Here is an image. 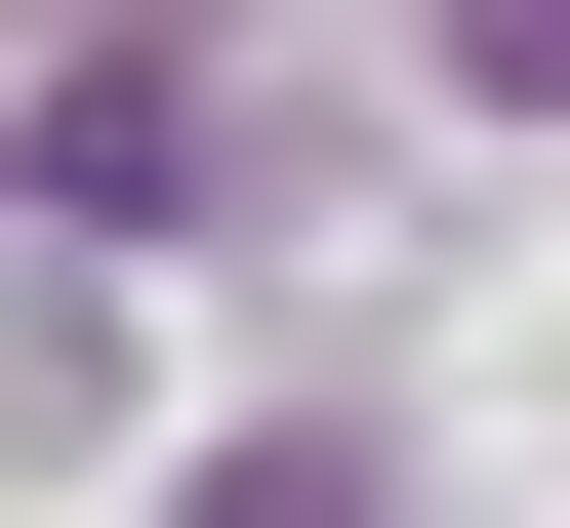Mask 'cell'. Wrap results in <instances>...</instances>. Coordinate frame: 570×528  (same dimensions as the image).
I'll return each instance as SVG.
<instances>
[{
	"label": "cell",
	"mask_w": 570,
	"mask_h": 528,
	"mask_svg": "<svg viewBox=\"0 0 570 528\" xmlns=\"http://www.w3.org/2000/svg\"><path fill=\"white\" fill-rule=\"evenodd\" d=\"M449 82H489V122H570V0H449Z\"/></svg>",
	"instance_id": "6da1fadb"
},
{
	"label": "cell",
	"mask_w": 570,
	"mask_h": 528,
	"mask_svg": "<svg viewBox=\"0 0 570 528\" xmlns=\"http://www.w3.org/2000/svg\"><path fill=\"white\" fill-rule=\"evenodd\" d=\"M204 528H367V447H245V488H204Z\"/></svg>",
	"instance_id": "7a4b0ae2"
}]
</instances>
